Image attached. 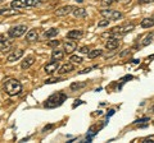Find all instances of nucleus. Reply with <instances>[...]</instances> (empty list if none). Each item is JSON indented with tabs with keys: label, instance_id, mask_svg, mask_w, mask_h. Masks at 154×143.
I'll return each mask as SVG.
<instances>
[{
	"label": "nucleus",
	"instance_id": "c756f323",
	"mask_svg": "<svg viewBox=\"0 0 154 143\" xmlns=\"http://www.w3.org/2000/svg\"><path fill=\"white\" fill-rule=\"evenodd\" d=\"M108 25H109V19H103L98 22V27H107Z\"/></svg>",
	"mask_w": 154,
	"mask_h": 143
},
{
	"label": "nucleus",
	"instance_id": "4be33fe9",
	"mask_svg": "<svg viewBox=\"0 0 154 143\" xmlns=\"http://www.w3.org/2000/svg\"><path fill=\"white\" fill-rule=\"evenodd\" d=\"M103 54V51L100 49H95V50H90L88 52V58L89 59H94V58H98V56H100Z\"/></svg>",
	"mask_w": 154,
	"mask_h": 143
},
{
	"label": "nucleus",
	"instance_id": "39448f33",
	"mask_svg": "<svg viewBox=\"0 0 154 143\" xmlns=\"http://www.w3.org/2000/svg\"><path fill=\"white\" fill-rule=\"evenodd\" d=\"M100 14H102V17H104L105 19H109V21H118L123 18V14L121 12L113 10V9H102Z\"/></svg>",
	"mask_w": 154,
	"mask_h": 143
},
{
	"label": "nucleus",
	"instance_id": "f8f14e48",
	"mask_svg": "<svg viewBox=\"0 0 154 143\" xmlns=\"http://www.w3.org/2000/svg\"><path fill=\"white\" fill-rule=\"evenodd\" d=\"M84 36V31L82 30H72L67 33V37L72 40H80Z\"/></svg>",
	"mask_w": 154,
	"mask_h": 143
},
{
	"label": "nucleus",
	"instance_id": "e433bc0d",
	"mask_svg": "<svg viewBox=\"0 0 154 143\" xmlns=\"http://www.w3.org/2000/svg\"><path fill=\"white\" fill-rule=\"evenodd\" d=\"M51 128H53V125H48V127H45V128H44V130H42V132H46V130L51 129Z\"/></svg>",
	"mask_w": 154,
	"mask_h": 143
},
{
	"label": "nucleus",
	"instance_id": "72a5a7b5",
	"mask_svg": "<svg viewBox=\"0 0 154 143\" xmlns=\"http://www.w3.org/2000/svg\"><path fill=\"white\" fill-rule=\"evenodd\" d=\"M130 52H131V51H130L128 49H126V50H125V51H122V52H119V56H121V58H123V56H126V55H128V54H130Z\"/></svg>",
	"mask_w": 154,
	"mask_h": 143
},
{
	"label": "nucleus",
	"instance_id": "4c0bfd02",
	"mask_svg": "<svg viewBox=\"0 0 154 143\" xmlns=\"http://www.w3.org/2000/svg\"><path fill=\"white\" fill-rule=\"evenodd\" d=\"M113 114H114V110H109V112H108L107 116H110V115H113Z\"/></svg>",
	"mask_w": 154,
	"mask_h": 143
},
{
	"label": "nucleus",
	"instance_id": "a19ab883",
	"mask_svg": "<svg viewBox=\"0 0 154 143\" xmlns=\"http://www.w3.org/2000/svg\"><path fill=\"white\" fill-rule=\"evenodd\" d=\"M2 1H3V0H0V3H2Z\"/></svg>",
	"mask_w": 154,
	"mask_h": 143
},
{
	"label": "nucleus",
	"instance_id": "f704fd0d",
	"mask_svg": "<svg viewBox=\"0 0 154 143\" xmlns=\"http://www.w3.org/2000/svg\"><path fill=\"white\" fill-rule=\"evenodd\" d=\"M154 3V0H139V4H150Z\"/></svg>",
	"mask_w": 154,
	"mask_h": 143
},
{
	"label": "nucleus",
	"instance_id": "cd10ccee",
	"mask_svg": "<svg viewBox=\"0 0 154 143\" xmlns=\"http://www.w3.org/2000/svg\"><path fill=\"white\" fill-rule=\"evenodd\" d=\"M141 143H154V136L143 138V139H141Z\"/></svg>",
	"mask_w": 154,
	"mask_h": 143
},
{
	"label": "nucleus",
	"instance_id": "ea45409f",
	"mask_svg": "<svg viewBox=\"0 0 154 143\" xmlns=\"http://www.w3.org/2000/svg\"><path fill=\"white\" fill-rule=\"evenodd\" d=\"M150 111H152V112H154V105H153V106L150 107Z\"/></svg>",
	"mask_w": 154,
	"mask_h": 143
},
{
	"label": "nucleus",
	"instance_id": "6ab92c4d",
	"mask_svg": "<svg viewBox=\"0 0 154 143\" xmlns=\"http://www.w3.org/2000/svg\"><path fill=\"white\" fill-rule=\"evenodd\" d=\"M33 63H35V58H33V56H27V58L22 61L21 68H22V69H28Z\"/></svg>",
	"mask_w": 154,
	"mask_h": 143
},
{
	"label": "nucleus",
	"instance_id": "dca6fc26",
	"mask_svg": "<svg viewBox=\"0 0 154 143\" xmlns=\"http://www.w3.org/2000/svg\"><path fill=\"white\" fill-rule=\"evenodd\" d=\"M18 14H21L18 10H16V9H0V16H4V17H11V16H18Z\"/></svg>",
	"mask_w": 154,
	"mask_h": 143
},
{
	"label": "nucleus",
	"instance_id": "6e6552de",
	"mask_svg": "<svg viewBox=\"0 0 154 143\" xmlns=\"http://www.w3.org/2000/svg\"><path fill=\"white\" fill-rule=\"evenodd\" d=\"M12 46V40L5 37L4 35H0V51H8Z\"/></svg>",
	"mask_w": 154,
	"mask_h": 143
},
{
	"label": "nucleus",
	"instance_id": "20e7f679",
	"mask_svg": "<svg viewBox=\"0 0 154 143\" xmlns=\"http://www.w3.org/2000/svg\"><path fill=\"white\" fill-rule=\"evenodd\" d=\"M40 4V0H13L11 7L14 9H22L27 7H36Z\"/></svg>",
	"mask_w": 154,
	"mask_h": 143
},
{
	"label": "nucleus",
	"instance_id": "9d476101",
	"mask_svg": "<svg viewBox=\"0 0 154 143\" xmlns=\"http://www.w3.org/2000/svg\"><path fill=\"white\" fill-rule=\"evenodd\" d=\"M76 47H77V44H76V41H64V44H63V50H64V54H72L75 50H76Z\"/></svg>",
	"mask_w": 154,
	"mask_h": 143
},
{
	"label": "nucleus",
	"instance_id": "bb28decb",
	"mask_svg": "<svg viewBox=\"0 0 154 143\" xmlns=\"http://www.w3.org/2000/svg\"><path fill=\"white\" fill-rule=\"evenodd\" d=\"M149 121H150V119H149V118H141V119H137V120H135V121H134V124H136V125H137V124L149 123Z\"/></svg>",
	"mask_w": 154,
	"mask_h": 143
},
{
	"label": "nucleus",
	"instance_id": "c9c22d12",
	"mask_svg": "<svg viewBox=\"0 0 154 143\" xmlns=\"http://www.w3.org/2000/svg\"><path fill=\"white\" fill-rule=\"evenodd\" d=\"M81 104H82V101H81V100H77V101L73 104V106H72V107H76L77 105H81Z\"/></svg>",
	"mask_w": 154,
	"mask_h": 143
},
{
	"label": "nucleus",
	"instance_id": "423d86ee",
	"mask_svg": "<svg viewBox=\"0 0 154 143\" xmlns=\"http://www.w3.org/2000/svg\"><path fill=\"white\" fill-rule=\"evenodd\" d=\"M26 32H27V27L25 25H18V26L12 27L11 30H9L8 35H9L11 39H18V37H21V36L25 35Z\"/></svg>",
	"mask_w": 154,
	"mask_h": 143
},
{
	"label": "nucleus",
	"instance_id": "f03ea898",
	"mask_svg": "<svg viewBox=\"0 0 154 143\" xmlns=\"http://www.w3.org/2000/svg\"><path fill=\"white\" fill-rule=\"evenodd\" d=\"M67 100V95L63 93V92H57L54 95H51V96L46 100L44 102V106L46 109H55L58 106H60L62 104Z\"/></svg>",
	"mask_w": 154,
	"mask_h": 143
},
{
	"label": "nucleus",
	"instance_id": "0eeeda50",
	"mask_svg": "<svg viewBox=\"0 0 154 143\" xmlns=\"http://www.w3.org/2000/svg\"><path fill=\"white\" fill-rule=\"evenodd\" d=\"M58 69H59V63H58L57 60H51V61H49V63H46L44 65V72L46 74H49V75H51L53 73H55Z\"/></svg>",
	"mask_w": 154,
	"mask_h": 143
},
{
	"label": "nucleus",
	"instance_id": "7c9ffc66",
	"mask_svg": "<svg viewBox=\"0 0 154 143\" xmlns=\"http://www.w3.org/2000/svg\"><path fill=\"white\" fill-rule=\"evenodd\" d=\"M60 42L58 41V40H53V41H49L48 42V46H53V47H57L58 45H59Z\"/></svg>",
	"mask_w": 154,
	"mask_h": 143
},
{
	"label": "nucleus",
	"instance_id": "a878e982",
	"mask_svg": "<svg viewBox=\"0 0 154 143\" xmlns=\"http://www.w3.org/2000/svg\"><path fill=\"white\" fill-rule=\"evenodd\" d=\"M62 78H49L45 80V84H50V83H57V82H62Z\"/></svg>",
	"mask_w": 154,
	"mask_h": 143
},
{
	"label": "nucleus",
	"instance_id": "5701e85b",
	"mask_svg": "<svg viewBox=\"0 0 154 143\" xmlns=\"http://www.w3.org/2000/svg\"><path fill=\"white\" fill-rule=\"evenodd\" d=\"M153 41V33H149V35H146L145 37H144V40L141 41V46H148L150 45Z\"/></svg>",
	"mask_w": 154,
	"mask_h": 143
},
{
	"label": "nucleus",
	"instance_id": "2eb2a0df",
	"mask_svg": "<svg viewBox=\"0 0 154 143\" xmlns=\"http://www.w3.org/2000/svg\"><path fill=\"white\" fill-rule=\"evenodd\" d=\"M64 58V51H62L59 49H55L51 51V60H57V61H59Z\"/></svg>",
	"mask_w": 154,
	"mask_h": 143
},
{
	"label": "nucleus",
	"instance_id": "a211bd4d",
	"mask_svg": "<svg viewBox=\"0 0 154 143\" xmlns=\"http://www.w3.org/2000/svg\"><path fill=\"white\" fill-rule=\"evenodd\" d=\"M73 16L76 17V18H85L86 16H88V12H86V9L85 8H77V7H75V9H73Z\"/></svg>",
	"mask_w": 154,
	"mask_h": 143
},
{
	"label": "nucleus",
	"instance_id": "412c9836",
	"mask_svg": "<svg viewBox=\"0 0 154 143\" xmlns=\"http://www.w3.org/2000/svg\"><path fill=\"white\" fill-rule=\"evenodd\" d=\"M140 26L143 28H150L154 26V18H144V19L141 21Z\"/></svg>",
	"mask_w": 154,
	"mask_h": 143
},
{
	"label": "nucleus",
	"instance_id": "9b49d317",
	"mask_svg": "<svg viewBox=\"0 0 154 143\" xmlns=\"http://www.w3.org/2000/svg\"><path fill=\"white\" fill-rule=\"evenodd\" d=\"M22 56H23V50L22 49H17V50H14L12 54L8 56L7 61H8V63H13V61H16V60H19Z\"/></svg>",
	"mask_w": 154,
	"mask_h": 143
},
{
	"label": "nucleus",
	"instance_id": "ddd939ff",
	"mask_svg": "<svg viewBox=\"0 0 154 143\" xmlns=\"http://www.w3.org/2000/svg\"><path fill=\"white\" fill-rule=\"evenodd\" d=\"M119 45V41L117 39H114V37H112V39H109L107 42H105V49L107 50H116Z\"/></svg>",
	"mask_w": 154,
	"mask_h": 143
},
{
	"label": "nucleus",
	"instance_id": "4468645a",
	"mask_svg": "<svg viewBox=\"0 0 154 143\" xmlns=\"http://www.w3.org/2000/svg\"><path fill=\"white\" fill-rule=\"evenodd\" d=\"M73 69H75L73 68V64H72V63H66V64H63L62 66H59V69H58V73H59V74L71 73Z\"/></svg>",
	"mask_w": 154,
	"mask_h": 143
},
{
	"label": "nucleus",
	"instance_id": "f3484780",
	"mask_svg": "<svg viewBox=\"0 0 154 143\" xmlns=\"http://www.w3.org/2000/svg\"><path fill=\"white\" fill-rule=\"evenodd\" d=\"M37 39H38V33L36 30H30L26 33V41H28V42H33Z\"/></svg>",
	"mask_w": 154,
	"mask_h": 143
},
{
	"label": "nucleus",
	"instance_id": "aec40b11",
	"mask_svg": "<svg viewBox=\"0 0 154 143\" xmlns=\"http://www.w3.org/2000/svg\"><path fill=\"white\" fill-rule=\"evenodd\" d=\"M58 33H59V30H57V28H50V30L44 32V37L45 39H53V37H55Z\"/></svg>",
	"mask_w": 154,
	"mask_h": 143
},
{
	"label": "nucleus",
	"instance_id": "f257e3e1",
	"mask_svg": "<svg viewBox=\"0 0 154 143\" xmlns=\"http://www.w3.org/2000/svg\"><path fill=\"white\" fill-rule=\"evenodd\" d=\"M4 91L9 96H17L22 92V84L18 79L14 78H9L8 80H5L4 83Z\"/></svg>",
	"mask_w": 154,
	"mask_h": 143
},
{
	"label": "nucleus",
	"instance_id": "473e14b6",
	"mask_svg": "<svg viewBox=\"0 0 154 143\" xmlns=\"http://www.w3.org/2000/svg\"><path fill=\"white\" fill-rule=\"evenodd\" d=\"M89 51H90V50H89V47H86V46H82V47L80 49V52H82V54H88Z\"/></svg>",
	"mask_w": 154,
	"mask_h": 143
},
{
	"label": "nucleus",
	"instance_id": "7ed1b4c3",
	"mask_svg": "<svg viewBox=\"0 0 154 143\" xmlns=\"http://www.w3.org/2000/svg\"><path fill=\"white\" fill-rule=\"evenodd\" d=\"M134 30V25H125V26H119V27H114L112 31H110L109 33H104L103 36L108 35V36H112L114 37V39H119V37L125 36L126 33L131 32Z\"/></svg>",
	"mask_w": 154,
	"mask_h": 143
},
{
	"label": "nucleus",
	"instance_id": "393cba45",
	"mask_svg": "<svg viewBox=\"0 0 154 143\" xmlns=\"http://www.w3.org/2000/svg\"><path fill=\"white\" fill-rule=\"evenodd\" d=\"M69 60H71L72 64H81L84 61V59L81 58V56H77V55H72Z\"/></svg>",
	"mask_w": 154,
	"mask_h": 143
},
{
	"label": "nucleus",
	"instance_id": "1a4fd4ad",
	"mask_svg": "<svg viewBox=\"0 0 154 143\" xmlns=\"http://www.w3.org/2000/svg\"><path fill=\"white\" fill-rule=\"evenodd\" d=\"M75 7L72 5H64V7H60L59 9H57L55 10V16L58 17H64V16H68V14H71L72 12H73Z\"/></svg>",
	"mask_w": 154,
	"mask_h": 143
},
{
	"label": "nucleus",
	"instance_id": "b1692460",
	"mask_svg": "<svg viewBox=\"0 0 154 143\" xmlns=\"http://www.w3.org/2000/svg\"><path fill=\"white\" fill-rule=\"evenodd\" d=\"M86 84H88V82H81V83L75 82V83L71 84V89L72 91H77V89H80V88H84Z\"/></svg>",
	"mask_w": 154,
	"mask_h": 143
},
{
	"label": "nucleus",
	"instance_id": "2f4dec72",
	"mask_svg": "<svg viewBox=\"0 0 154 143\" xmlns=\"http://www.w3.org/2000/svg\"><path fill=\"white\" fill-rule=\"evenodd\" d=\"M100 1H102V4H103L104 7H109L110 4L114 1V0H100Z\"/></svg>",
	"mask_w": 154,
	"mask_h": 143
},
{
	"label": "nucleus",
	"instance_id": "c85d7f7f",
	"mask_svg": "<svg viewBox=\"0 0 154 143\" xmlns=\"http://www.w3.org/2000/svg\"><path fill=\"white\" fill-rule=\"evenodd\" d=\"M95 68H98V66H91V68H85V69H82V70H80L79 72V74H86V73H90V72L91 70H93V69H95Z\"/></svg>",
	"mask_w": 154,
	"mask_h": 143
},
{
	"label": "nucleus",
	"instance_id": "58836bf2",
	"mask_svg": "<svg viewBox=\"0 0 154 143\" xmlns=\"http://www.w3.org/2000/svg\"><path fill=\"white\" fill-rule=\"evenodd\" d=\"M154 59V54L153 55H150V56H149V60H153Z\"/></svg>",
	"mask_w": 154,
	"mask_h": 143
}]
</instances>
